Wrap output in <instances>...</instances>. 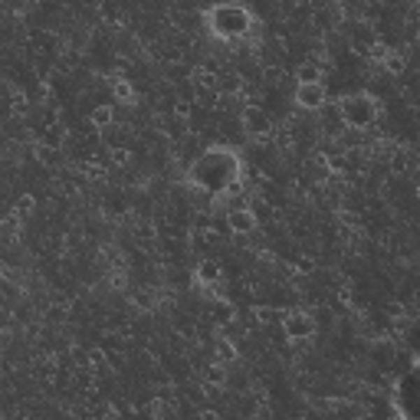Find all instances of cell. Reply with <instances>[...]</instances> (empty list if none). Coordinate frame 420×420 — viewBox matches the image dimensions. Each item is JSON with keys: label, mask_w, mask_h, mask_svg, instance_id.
Returning <instances> with one entry per match:
<instances>
[{"label": "cell", "mask_w": 420, "mask_h": 420, "mask_svg": "<svg viewBox=\"0 0 420 420\" xmlns=\"http://www.w3.org/2000/svg\"><path fill=\"white\" fill-rule=\"evenodd\" d=\"M243 129H247L249 135H259V131L266 129V115H263L259 108H247V112H243Z\"/></svg>", "instance_id": "6"}, {"label": "cell", "mask_w": 420, "mask_h": 420, "mask_svg": "<svg viewBox=\"0 0 420 420\" xmlns=\"http://www.w3.org/2000/svg\"><path fill=\"white\" fill-rule=\"evenodd\" d=\"M108 122H112V106H99L96 112H92V125L102 129V125H108Z\"/></svg>", "instance_id": "9"}, {"label": "cell", "mask_w": 420, "mask_h": 420, "mask_svg": "<svg viewBox=\"0 0 420 420\" xmlns=\"http://www.w3.org/2000/svg\"><path fill=\"white\" fill-rule=\"evenodd\" d=\"M187 184L194 191H204V194H226L230 187L240 184V154L230 148H210L204 151L191 171H187Z\"/></svg>", "instance_id": "1"}, {"label": "cell", "mask_w": 420, "mask_h": 420, "mask_svg": "<svg viewBox=\"0 0 420 420\" xmlns=\"http://www.w3.org/2000/svg\"><path fill=\"white\" fill-rule=\"evenodd\" d=\"M197 276H201L204 282H217V280H220V266H217L214 259H204V263H201V270H197Z\"/></svg>", "instance_id": "8"}, {"label": "cell", "mask_w": 420, "mask_h": 420, "mask_svg": "<svg viewBox=\"0 0 420 420\" xmlns=\"http://www.w3.org/2000/svg\"><path fill=\"white\" fill-rule=\"evenodd\" d=\"M325 102V82H309L296 89V106L299 108H319Z\"/></svg>", "instance_id": "5"}, {"label": "cell", "mask_w": 420, "mask_h": 420, "mask_svg": "<svg viewBox=\"0 0 420 420\" xmlns=\"http://www.w3.org/2000/svg\"><path fill=\"white\" fill-rule=\"evenodd\" d=\"M338 115H342V122H345L348 129H368L377 119V99L368 96V92L345 96L342 106H338Z\"/></svg>", "instance_id": "2"}, {"label": "cell", "mask_w": 420, "mask_h": 420, "mask_svg": "<svg viewBox=\"0 0 420 420\" xmlns=\"http://www.w3.org/2000/svg\"><path fill=\"white\" fill-rule=\"evenodd\" d=\"M296 75H299V86H309V82H322V69H319V66H312V63H305Z\"/></svg>", "instance_id": "7"}, {"label": "cell", "mask_w": 420, "mask_h": 420, "mask_svg": "<svg viewBox=\"0 0 420 420\" xmlns=\"http://www.w3.org/2000/svg\"><path fill=\"white\" fill-rule=\"evenodd\" d=\"M226 226H230L237 237H247V233H253V230H256V214H253V210H247V207L230 210V214H226Z\"/></svg>", "instance_id": "4"}, {"label": "cell", "mask_w": 420, "mask_h": 420, "mask_svg": "<svg viewBox=\"0 0 420 420\" xmlns=\"http://www.w3.org/2000/svg\"><path fill=\"white\" fill-rule=\"evenodd\" d=\"M282 328H286V335L292 342H305V338L315 335V322L309 319V312H289L282 319Z\"/></svg>", "instance_id": "3"}]
</instances>
